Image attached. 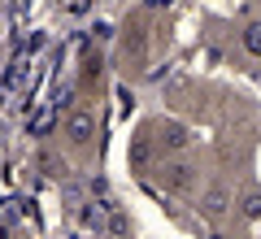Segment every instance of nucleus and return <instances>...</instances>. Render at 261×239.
Listing matches in <instances>:
<instances>
[{
    "label": "nucleus",
    "instance_id": "nucleus-1",
    "mask_svg": "<svg viewBox=\"0 0 261 239\" xmlns=\"http://www.w3.org/2000/svg\"><path fill=\"white\" fill-rule=\"evenodd\" d=\"M152 187L166 196H192L196 192V166L192 161H157L152 166Z\"/></svg>",
    "mask_w": 261,
    "mask_h": 239
},
{
    "label": "nucleus",
    "instance_id": "nucleus-2",
    "mask_svg": "<svg viewBox=\"0 0 261 239\" xmlns=\"http://www.w3.org/2000/svg\"><path fill=\"white\" fill-rule=\"evenodd\" d=\"M61 135H65L70 148H87L96 139V113L92 109H70L65 122H61Z\"/></svg>",
    "mask_w": 261,
    "mask_h": 239
},
{
    "label": "nucleus",
    "instance_id": "nucleus-3",
    "mask_svg": "<svg viewBox=\"0 0 261 239\" xmlns=\"http://www.w3.org/2000/svg\"><path fill=\"white\" fill-rule=\"evenodd\" d=\"M231 204H235V196H231L226 183H209L205 192L196 196V209H200V218H209V222H222L226 213H231Z\"/></svg>",
    "mask_w": 261,
    "mask_h": 239
},
{
    "label": "nucleus",
    "instance_id": "nucleus-4",
    "mask_svg": "<svg viewBox=\"0 0 261 239\" xmlns=\"http://www.w3.org/2000/svg\"><path fill=\"white\" fill-rule=\"evenodd\" d=\"M187 126L183 122H157L152 126V144H157V156H174V152H183L187 148Z\"/></svg>",
    "mask_w": 261,
    "mask_h": 239
},
{
    "label": "nucleus",
    "instance_id": "nucleus-5",
    "mask_svg": "<svg viewBox=\"0 0 261 239\" xmlns=\"http://www.w3.org/2000/svg\"><path fill=\"white\" fill-rule=\"evenodd\" d=\"M152 156H157V144H152V135H140V139H135V148H130V166L144 174V170L152 166Z\"/></svg>",
    "mask_w": 261,
    "mask_h": 239
},
{
    "label": "nucleus",
    "instance_id": "nucleus-6",
    "mask_svg": "<svg viewBox=\"0 0 261 239\" xmlns=\"http://www.w3.org/2000/svg\"><path fill=\"white\" fill-rule=\"evenodd\" d=\"M235 204H240V218H244V222H257V218H261V187L240 192V200H235Z\"/></svg>",
    "mask_w": 261,
    "mask_h": 239
},
{
    "label": "nucleus",
    "instance_id": "nucleus-7",
    "mask_svg": "<svg viewBox=\"0 0 261 239\" xmlns=\"http://www.w3.org/2000/svg\"><path fill=\"white\" fill-rule=\"evenodd\" d=\"M240 39H244V52H248V57H261V18H248V22H244Z\"/></svg>",
    "mask_w": 261,
    "mask_h": 239
}]
</instances>
